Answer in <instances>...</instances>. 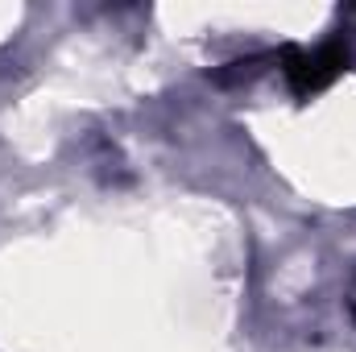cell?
<instances>
[{"instance_id": "1", "label": "cell", "mask_w": 356, "mask_h": 352, "mask_svg": "<svg viewBox=\"0 0 356 352\" xmlns=\"http://www.w3.org/2000/svg\"><path fill=\"white\" fill-rule=\"evenodd\" d=\"M344 71H348V46L344 42H323L315 50H298V46L282 50V75L298 99L327 91Z\"/></svg>"}, {"instance_id": "2", "label": "cell", "mask_w": 356, "mask_h": 352, "mask_svg": "<svg viewBox=\"0 0 356 352\" xmlns=\"http://www.w3.org/2000/svg\"><path fill=\"white\" fill-rule=\"evenodd\" d=\"M348 311H353V319H356V286H353V294H348Z\"/></svg>"}]
</instances>
